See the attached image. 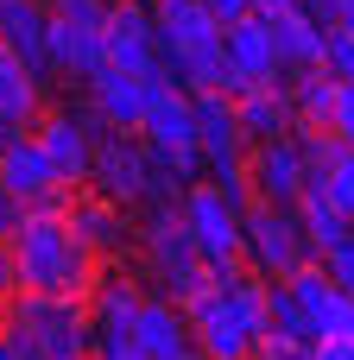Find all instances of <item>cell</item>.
I'll return each instance as SVG.
<instances>
[{
    "label": "cell",
    "mask_w": 354,
    "mask_h": 360,
    "mask_svg": "<svg viewBox=\"0 0 354 360\" xmlns=\"http://www.w3.org/2000/svg\"><path fill=\"white\" fill-rule=\"evenodd\" d=\"M13 240V266H19V291L25 297H89L101 285V253L70 228V209H25Z\"/></svg>",
    "instance_id": "1"
},
{
    "label": "cell",
    "mask_w": 354,
    "mask_h": 360,
    "mask_svg": "<svg viewBox=\"0 0 354 360\" xmlns=\"http://www.w3.org/2000/svg\"><path fill=\"white\" fill-rule=\"evenodd\" d=\"M266 291H272V285L247 266V272L222 278L215 291H203L196 304H184L190 335H196V354H209V360H253L260 335L272 329V316H266Z\"/></svg>",
    "instance_id": "2"
},
{
    "label": "cell",
    "mask_w": 354,
    "mask_h": 360,
    "mask_svg": "<svg viewBox=\"0 0 354 360\" xmlns=\"http://www.w3.org/2000/svg\"><path fill=\"white\" fill-rule=\"evenodd\" d=\"M247 209L222 190V184H190L184 190V228H190V240H196V259L215 272V278H234V272H247V221H241Z\"/></svg>",
    "instance_id": "3"
},
{
    "label": "cell",
    "mask_w": 354,
    "mask_h": 360,
    "mask_svg": "<svg viewBox=\"0 0 354 360\" xmlns=\"http://www.w3.org/2000/svg\"><path fill=\"white\" fill-rule=\"evenodd\" d=\"M19 335L38 342L44 360H70V354H95V316H89V297H13L0 310Z\"/></svg>",
    "instance_id": "4"
},
{
    "label": "cell",
    "mask_w": 354,
    "mask_h": 360,
    "mask_svg": "<svg viewBox=\"0 0 354 360\" xmlns=\"http://www.w3.org/2000/svg\"><path fill=\"white\" fill-rule=\"evenodd\" d=\"M247 266L266 278V285H285V278H298L310 259H317V247H310V234H304V221H298V209H279V202H247Z\"/></svg>",
    "instance_id": "5"
},
{
    "label": "cell",
    "mask_w": 354,
    "mask_h": 360,
    "mask_svg": "<svg viewBox=\"0 0 354 360\" xmlns=\"http://www.w3.org/2000/svg\"><path fill=\"white\" fill-rule=\"evenodd\" d=\"M51 70L76 82L108 70V0H51Z\"/></svg>",
    "instance_id": "6"
},
{
    "label": "cell",
    "mask_w": 354,
    "mask_h": 360,
    "mask_svg": "<svg viewBox=\"0 0 354 360\" xmlns=\"http://www.w3.org/2000/svg\"><path fill=\"white\" fill-rule=\"evenodd\" d=\"M152 171L158 165H152L139 133H114V127L95 133V177H89V190H101L120 209H139V202H152Z\"/></svg>",
    "instance_id": "7"
},
{
    "label": "cell",
    "mask_w": 354,
    "mask_h": 360,
    "mask_svg": "<svg viewBox=\"0 0 354 360\" xmlns=\"http://www.w3.org/2000/svg\"><path fill=\"white\" fill-rule=\"evenodd\" d=\"M0 184L19 196V209H57V202H70V184L51 165V152H44L38 133H0Z\"/></svg>",
    "instance_id": "8"
},
{
    "label": "cell",
    "mask_w": 354,
    "mask_h": 360,
    "mask_svg": "<svg viewBox=\"0 0 354 360\" xmlns=\"http://www.w3.org/2000/svg\"><path fill=\"white\" fill-rule=\"evenodd\" d=\"M139 310H146V291L133 278H108L89 291V316H95V360H120L133 354V329H139Z\"/></svg>",
    "instance_id": "9"
},
{
    "label": "cell",
    "mask_w": 354,
    "mask_h": 360,
    "mask_svg": "<svg viewBox=\"0 0 354 360\" xmlns=\"http://www.w3.org/2000/svg\"><path fill=\"white\" fill-rule=\"evenodd\" d=\"M222 51H228V95L253 89V82H285V57H279V38H272V19H241L222 32Z\"/></svg>",
    "instance_id": "10"
},
{
    "label": "cell",
    "mask_w": 354,
    "mask_h": 360,
    "mask_svg": "<svg viewBox=\"0 0 354 360\" xmlns=\"http://www.w3.org/2000/svg\"><path fill=\"white\" fill-rule=\"evenodd\" d=\"M108 63H114V70H139V76L165 70L158 19H152L146 0H120V6H108Z\"/></svg>",
    "instance_id": "11"
},
{
    "label": "cell",
    "mask_w": 354,
    "mask_h": 360,
    "mask_svg": "<svg viewBox=\"0 0 354 360\" xmlns=\"http://www.w3.org/2000/svg\"><path fill=\"white\" fill-rule=\"evenodd\" d=\"M152 89H158V70H152V76H139V70H114V63H108V70L89 82V101H95L101 127H114V133H146Z\"/></svg>",
    "instance_id": "12"
},
{
    "label": "cell",
    "mask_w": 354,
    "mask_h": 360,
    "mask_svg": "<svg viewBox=\"0 0 354 360\" xmlns=\"http://www.w3.org/2000/svg\"><path fill=\"white\" fill-rule=\"evenodd\" d=\"M247 184H253V202L298 209V196L310 190V171H304L298 139H266V146H253V158H247Z\"/></svg>",
    "instance_id": "13"
},
{
    "label": "cell",
    "mask_w": 354,
    "mask_h": 360,
    "mask_svg": "<svg viewBox=\"0 0 354 360\" xmlns=\"http://www.w3.org/2000/svg\"><path fill=\"white\" fill-rule=\"evenodd\" d=\"M291 285V297H298V310H304V323H310V342H329V335H348L354 323V297L323 272V259H310L298 278H285Z\"/></svg>",
    "instance_id": "14"
},
{
    "label": "cell",
    "mask_w": 354,
    "mask_h": 360,
    "mask_svg": "<svg viewBox=\"0 0 354 360\" xmlns=\"http://www.w3.org/2000/svg\"><path fill=\"white\" fill-rule=\"evenodd\" d=\"M139 247H146L158 285H171L177 272L203 266V259H196V240H190V228H184V202H158V209H146V221H139Z\"/></svg>",
    "instance_id": "15"
},
{
    "label": "cell",
    "mask_w": 354,
    "mask_h": 360,
    "mask_svg": "<svg viewBox=\"0 0 354 360\" xmlns=\"http://www.w3.org/2000/svg\"><path fill=\"white\" fill-rule=\"evenodd\" d=\"M234 114H241L247 146L291 139V133H298V101H291V82H253V89H241V95H234Z\"/></svg>",
    "instance_id": "16"
},
{
    "label": "cell",
    "mask_w": 354,
    "mask_h": 360,
    "mask_svg": "<svg viewBox=\"0 0 354 360\" xmlns=\"http://www.w3.org/2000/svg\"><path fill=\"white\" fill-rule=\"evenodd\" d=\"M63 209H70V228H76L101 259H114L127 240H139V228L127 221V209H120V202H108L101 190H70V202H63Z\"/></svg>",
    "instance_id": "17"
},
{
    "label": "cell",
    "mask_w": 354,
    "mask_h": 360,
    "mask_svg": "<svg viewBox=\"0 0 354 360\" xmlns=\"http://www.w3.org/2000/svg\"><path fill=\"white\" fill-rule=\"evenodd\" d=\"M32 133L44 139V152H51V165L63 171V184H70V190H89V177H95V133H89L76 114H44Z\"/></svg>",
    "instance_id": "18"
},
{
    "label": "cell",
    "mask_w": 354,
    "mask_h": 360,
    "mask_svg": "<svg viewBox=\"0 0 354 360\" xmlns=\"http://www.w3.org/2000/svg\"><path fill=\"white\" fill-rule=\"evenodd\" d=\"M133 342H139V354H146V360H190V354H196L190 316H184V304H171V297H146Z\"/></svg>",
    "instance_id": "19"
},
{
    "label": "cell",
    "mask_w": 354,
    "mask_h": 360,
    "mask_svg": "<svg viewBox=\"0 0 354 360\" xmlns=\"http://www.w3.org/2000/svg\"><path fill=\"white\" fill-rule=\"evenodd\" d=\"M0 44L19 51L44 76L51 70V0H0Z\"/></svg>",
    "instance_id": "20"
},
{
    "label": "cell",
    "mask_w": 354,
    "mask_h": 360,
    "mask_svg": "<svg viewBox=\"0 0 354 360\" xmlns=\"http://www.w3.org/2000/svg\"><path fill=\"white\" fill-rule=\"evenodd\" d=\"M272 38H279V57H285V70H291V76L323 70V57H329V25H323L310 6L279 13V19H272Z\"/></svg>",
    "instance_id": "21"
},
{
    "label": "cell",
    "mask_w": 354,
    "mask_h": 360,
    "mask_svg": "<svg viewBox=\"0 0 354 360\" xmlns=\"http://www.w3.org/2000/svg\"><path fill=\"white\" fill-rule=\"evenodd\" d=\"M32 120H44L38 114V70L0 44V133H25Z\"/></svg>",
    "instance_id": "22"
},
{
    "label": "cell",
    "mask_w": 354,
    "mask_h": 360,
    "mask_svg": "<svg viewBox=\"0 0 354 360\" xmlns=\"http://www.w3.org/2000/svg\"><path fill=\"white\" fill-rule=\"evenodd\" d=\"M298 221H304L317 259H323V247H336V240H348V234H354V221L342 215V202L329 196V184H310V190L298 196Z\"/></svg>",
    "instance_id": "23"
},
{
    "label": "cell",
    "mask_w": 354,
    "mask_h": 360,
    "mask_svg": "<svg viewBox=\"0 0 354 360\" xmlns=\"http://www.w3.org/2000/svg\"><path fill=\"white\" fill-rule=\"evenodd\" d=\"M291 101H298V127H336V108H342V76L329 70H304L291 82Z\"/></svg>",
    "instance_id": "24"
},
{
    "label": "cell",
    "mask_w": 354,
    "mask_h": 360,
    "mask_svg": "<svg viewBox=\"0 0 354 360\" xmlns=\"http://www.w3.org/2000/svg\"><path fill=\"white\" fill-rule=\"evenodd\" d=\"M291 139H298V152H304V171H310V184H329V171L342 165V152H348V146H342L336 133H323V127H298Z\"/></svg>",
    "instance_id": "25"
},
{
    "label": "cell",
    "mask_w": 354,
    "mask_h": 360,
    "mask_svg": "<svg viewBox=\"0 0 354 360\" xmlns=\"http://www.w3.org/2000/svg\"><path fill=\"white\" fill-rule=\"evenodd\" d=\"M266 316H272V329H266V335H298V342H310V323H304V310H298L291 285H272V291H266Z\"/></svg>",
    "instance_id": "26"
},
{
    "label": "cell",
    "mask_w": 354,
    "mask_h": 360,
    "mask_svg": "<svg viewBox=\"0 0 354 360\" xmlns=\"http://www.w3.org/2000/svg\"><path fill=\"white\" fill-rule=\"evenodd\" d=\"M253 360H317V342H298V335H260Z\"/></svg>",
    "instance_id": "27"
},
{
    "label": "cell",
    "mask_w": 354,
    "mask_h": 360,
    "mask_svg": "<svg viewBox=\"0 0 354 360\" xmlns=\"http://www.w3.org/2000/svg\"><path fill=\"white\" fill-rule=\"evenodd\" d=\"M323 272L354 297V234H348V240H336V247H323Z\"/></svg>",
    "instance_id": "28"
},
{
    "label": "cell",
    "mask_w": 354,
    "mask_h": 360,
    "mask_svg": "<svg viewBox=\"0 0 354 360\" xmlns=\"http://www.w3.org/2000/svg\"><path fill=\"white\" fill-rule=\"evenodd\" d=\"M329 196L342 202V215H348V221H354V146H348V152H342V165L329 171Z\"/></svg>",
    "instance_id": "29"
},
{
    "label": "cell",
    "mask_w": 354,
    "mask_h": 360,
    "mask_svg": "<svg viewBox=\"0 0 354 360\" xmlns=\"http://www.w3.org/2000/svg\"><path fill=\"white\" fill-rule=\"evenodd\" d=\"M0 360H44V354H38V342H32V335H19V329L0 316Z\"/></svg>",
    "instance_id": "30"
},
{
    "label": "cell",
    "mask_w": 354,
    "mask_h": 360,
    "mask_svg": "<svg viewBox=\"0 0 354 360\" xmlns=\"http://www.w3.org/2000/svg\"><path fill=\"white\" fill-rule=\"evenodd\" d=\"M19 297V266H13V240L0 234V310Z\"/></svg>",
    "instance_id": "31"
},
{
    "label": "cell",
    "mask_w": 354,
    "mask_h": 360,
    "mask_svg": "<svg viewBox=\"0 0 354 360\" xmlns=\"http://www.w3.org/2000/svg\"><path fill=\"white\" fill-rule=\"evenodd\" d=\"M203 6L222 19V32H228V25H241V19H253V0H203Z\"/></svg>",
    "instance_id": "32"
},
{
    "label": "cell",
    "mask_w": 354,
    "mask_h": 360,
    "mask_svg": "<svg viewBox=\"0 0 354 360\" xmlns=\"http://www.w3.org/2000/svg\"><path fill=\"white\" fill-rule=\"evenodd\" d=\"M19 215H25V209H19V196L0 184V234H13V228H19Z\"/></svg>",
    "instance_id": "33"
},
{
    "label": "cell",
    "mask_w": 354,
    "mask_h": 360,
    "mask_svg": "<svg viewBox=\"0 0 354 360\" xmlns=\"http://www.w3.org/2000/svg\"><path fill=\"white\" fill-rule=\"evenodd\" d=\"M317 360H354V342L336 335V342H317Z\"/></svg>",
    "instance_id": "34"
},
{
    "label": "cell",
    "mask_w": 354,
    "mask_h": 360,
    "mask_svg": "<svg viewBox=\"0 0 354 360\" xmlns=\"http://www.w3.org/2000/svg\"><path fill=\"white\" fill-rule=\"evenodd\" d=\"M291 6H304V0H253L260 19H279V13H291Z\"/></svg>",
    "instance_id": "35"
},
{
    "label": "cell",
    "mask_w": 354,
    "mask_h": 360,
    "mask_svg": "<svg viewBox=\"0 0 354 360\" xmlns=\"http://www.w3.org/2000/svg\"><path fill=\"white\" fill-rule=\"evenodd\" d=\"M336 25H342V32H354V0H336Z\"/></svg>",
    "instance_id": "36"
},
{
    "label": "cell",
    "mask_w": 354,
    "mask_h": 360,
    "mask_svg": "<svg viewBox=\"0 0 354 360\" xmlns=\"http://www.w3.org/2000/svg\"><path fill=\"white\" fill-rule=\"evenodd\" d=\"M120 360H146V354H139V348H133V354H120Z\"/></svg>",
    "instance_id": "37"
},
{
    "label": "cell",
    "mask_w": 354,
    "mask_h": 360,
    "mask_svg": "<svg viewBox=\"0 0 354 360\" xmlns=\"http://www.w3.org/2000/svg\"><path fill=\"white\" fill-rule=\"evenodd\" d=\"M70 360H95V354H70Z\"/></svg>",
    "instance_id": "38"
},
{
    "label": "cell",
    "mask_w": 354,
    "mask_h": 360,
    "mask_svg": "<svg viewBox=\"0 0 354 360\" xmlns=\"http://www.w3.org/2000/svg\"><path fill=\"white\" fill-rule=\"evenodd\" d=\"M190 360H209V354H190Z\"/></svg>",
    "instance_id": "39"
},
{
    "label": "cell",
    "mask_w": 354,
    "mask_h": 360,
    "mask_svg": "<svg viewBox=\"0 0 354 360\" xmlns=\"http://www.w3.org/2000/svg\"><path fill=\"white\" fill-rule=\"evenodd\" d=\"M108 6H120V0H108Z\"/></svg>",
    "instance_id": "40"
}]
</instances>
